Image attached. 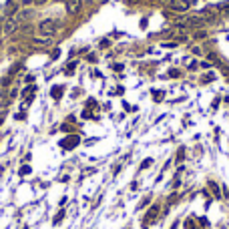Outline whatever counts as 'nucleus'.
<instances>
[{"instance_id":"ddd939ff","label":"nucleus","mask_w":229,"mask_h":229,"mask_svg":"<svg viewBox=\"0 0 229 229\" xmlns=\"http://www.w3.org/2000/svg\"><path fill=\"white\" fill-rule=\"evenodd\" d=\"M209 81H213V75H205L203 76V82H209Z\"/></svg>"},{"instance_id":"39448f33","label":"nucleus","mask_w":229,"mask_h":229,"mask_svg":"<svg viewBox=\"0 0 229 229\" xmlns=\"http://www.w3.org/2000/svg\"><path fill=\"white\" fill-rule=\"evenodd\" d=\"M205 20L201 18V16H191V18H187V26L189 28H201V26H205Z\"/></svg>"},{"instance_id":"a211bd4d","label":"nucleus","mask_w":229,"mask_h":229,"mask_svg":"<svg viewBox=\"0 0 229 229\" xmlns=\"http://www.w3.org/2000/svg\"><path fill=\"white\" fill-rule=\"evenodd\" d=\"M151 2H155V0H151Z\"/></svg>"},{"instance_id":"2eb2a0df","label":"nucleus","mask_w":229,"mask_h":229,"mask_svg":"<svg viewBox=\"0 0 229 229\" xmlns=\"http://www.w3.org/2000/svg\"><path fill=\"white\" fill-rule=\"evenodd\" d=\"M179 75V71H177V68H173V71H169V76H177Z\"/></svg>"},{"instance_id":"dca6fc26","label":"nucleus","mask_w":229,"mask_h":229,"mask_svg":"<svg viewBox=\"0 0 229 229\" xmlns=\"http://www.w3.org/2000/svg\"><path fill=\"white\" fill-rule=\"evenodd\" d=\"M62 215H64V213H62V211H60V213H58V215H56V217H54V221H56V223H58V221H60V219H62Z\"/></svg>"},{"instance_id":"4468645a","label":"nucleus","mask_w":229,"mask_h":229,"mask_svg":"<svg viewBox=\"0 0 229 229\" xmlns=\"http://www.w3.org/2000/svg\"><path fill=\"white\" fill-rule=\"evenodd\" d=\"M211 189H213V193H215V195L219 197V191H217V185H215V183H211Z\"/></svg>"},{"instance_id":"9b49d317","label":"nucleus","mask_w":229,"mask_h":229,"mask_svg":"<svg viewBox=\"0 0 229 229\" xmlns=\"http://www.w3.org/2000/svg\"><path fill=\"white\" fill-rule=\"evenodd\" d=\"M75 67H76V62H71V64L64 68V72H72V71H75Z\"/></svg>"},{"instance_id":"f257e3e1","label":"nucleus","mask_w":229,"mask_h":229,"mask_svg":"<svg viewBox=\"0 0 229 229\" xmlns=\"http://www.w3.org/2000/svg\"><path fill=\"white\" fill-rule=\"evenodd\" d=\"M169 8L175 12H185L191 8V2L189 0H169Z\"/></svg>"},{"instance_id":"1a4fd4ad","label":"nucleus","mask_w":229,"mask_h":229,"mask_svg":"<svg viewBox=\"0 0 229 229\" xmlns=\"http://www.w3.org/2000/svg\"><path fill=\"white\" fill-rule=\"evenodd\" d=\"M193 38L203 40V38H207V32H205V30H197V32H193Z\"/></svg>"},{"instance_id":"6e6552de","label":"nucleus","mask_w":229,"mask_h":229,"mask_svg":"<svg viewBox=\"0 0 229 229\" xmlns=\"http://www.w3.org/2000/svg\"><path fill=\"white\" fill-rule=\"evenodd\" d=\"M76 141H78V139H76V137L68 139V141H67V139H64V141H62V147H68V149H72V147H75V145H76Z\"/></svg>"},{"instance_id":"9d476101","label":"nucleus","mask_w":229,"mask_h":229,"mask_svg":"<svg viewBox=\"0 0 229 229\" xmlns=\"http://www.w3.org/2000/svg\"><path fill=\"white\" fill-rule=\"evenodd\" d=\"M60 93H62V86H54L53 89V96L54 99H60Z\"/></svg>"},{"instance_id":"20e7f679","label":"nucleus","mask_w":229,"mask_h":229,"mask_svg":"<svg viewBox=\"0 0 229 229\" xmlns=\"http://www.w3.org/2000/svg\"><path fill=\"white\" fill-rule=\"evenodd\" d=\"M82 6V0H67V12L68 14H76Z\"/></svg>"},{"instance_id":"f3484780","label":"nucleus","mask_w":229,"mask_h":229,"mask_svg":"<svg viewBox=\"0 0 229 229\" xmlns=\"http://www.w3.org/2000/svg\"><path fill=\"white\" fill-rule=\"evenodd\" d=\"M127 2H129V4H137L139 0H127Z\"/></svg>"},{"instance_id":"7ed1b4c3","label":"nucleus","mask_w":229,"mask_h":229,"mask_svg":"<svg viewBox=\"0 0 229 229\" xmlns=\"http://www.w3.org/2000/svg\"><path fill=\"white\" fill-rule=\"evenodd\" d=\"M38 30L42 34H53L54 30H56V22H54V20H42L40 26H38Z\"/></svg>"},{"instance_id":"f8f14e48","label":"nucleus","mask_w":229,"mask_h":229,"mask_svg":"<svg viewBox=\"0 0 229 229\" xmlns=\"http://www.w3.org/2000/svg\"><path fill=\"white\" fill-rule=\"evenodd\" d=\"M151 163H153V161H151V159H147V161H143V165H141V169H147V167H149V165H151Z\"/></svg>"},{"instance_id":"423d86ee","label":"nucleus","mask_w":229,"mask_h":229,"mask_svg":"<svg viewBox=\"0 0 229 229\" xmlns=\"http://www.w3.org/2000/svg\"><path fill=\"white\" fill-rule=\"evenodd\" d=\"M157 213H159V205H153L151 209H149V213L145 215V229H147V225L151 223V221L155 219V217H157Z\"/></svg>"},{"instance_id":"0eeeda50","label":"nucleus","mask_w":229,"mask_h":229,"mask_svg":"<svg viewBox=\"0 0 229 229\" xmlns=\"http://www.w3.org/2000/svg\"><path fill=\"white\" fill-rule=\"evenodd\" d=\"M16 28H18V20H16V18L6 20V24H4V32H6V34H12Z\"/></svg>"},{"instance_id":"f03ea898","label":"nucleus","mask_w":229,"mask_h":229,"mask_svg":"<svg viewBox=\"0 0 229 229\" xmlns=\"http://www.w3.org/2000/svg\"><path fill=\"white\" fill-rule=\"evenodd\" d=\"M201 18L205 20L207 24H213L219 20V16H217V8H205L203 12H201Z\"/></svg>"}]
</instances>
